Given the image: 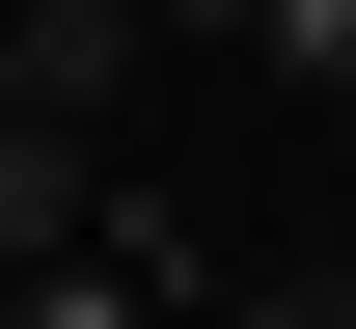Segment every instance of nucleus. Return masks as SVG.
Here are the masks:
<instances>
[{"label":"nucleus","instance_id":"423d86ee","mask_svg":"<svg viewBox=\"0 0 356 329\" xmlns=\"http://www.w3.org/2000/svg\"><path fill=\"white\" fill-rule=\"evenodd\" d=\"M137 28H247V0H137Z\"/></svg>","mask_w":356,"mask_h":329},{"label":"nucleus","instance_id":"39448f33","mask_svg":"<svg viewBox=\"0 0 356 329\" xmlns=\"http://www.w3.org/2000/svg\"><path fill=\"white\" fill-rule=\"evenodd\" d=\"M192 329H356V302H302V275H274V302H192Z\"/></svg>","mask_w":356,"mask_h":329},{"label":"nucleus","instance_id":"7ed1b4c3","mask_svg":"<svg viewBox=\"0 0 356 329\" xmlns=\"http://www.w3.org/2000/svg\"><path fill=\"white\" fill-rule=\"evenodd\" d=\"M247 55H274L302 110H356V0H247Z\"/></svg>","mask_w":356,"mask_h":329},{"label":"nucleus","instance_id":"f257e3e1","mask_svg":"<svg viewBox=\"0 0 356 329\" xmlns=\"http://www.w3.org/2000/svg\"><path fill=\"white\" fill-rule=\"evenodd\" d=\"M0 55H28V110H83V138H110L165 28H137V0H0Z\"/></svg>","mask_w":356,"mask_h":329},{"label":"nucleus","instance_id":"f03ea898","mask_svg":"<svg viewBox=\"0 0 356 329\" xmlns=\"http://www.w3.org/2000/svg\"><path fill=\"white\" fill-rule=\"evenodd\" d=\"M83 165H110L83 110H0V275H55V247H83Z\"/></svg>","mask_w":356,"mask_h":329},{"label":"nucleus","instance_id":"0eeeda50","mask_svg":"<svg viewBox=\"0 0 356 329\" xmlns=\"http://www.w3.org/2000/svg\"><path fill=\"white\" fill-rule=\"evenodd\" d=\"M0 110H28V55H0Z\"/></svg>","mask_w":356,"mask_h":329},{"label":"nucleus","instance_id":"20e7f679","mask_svg":"<svg viewBox=\"0 0 356 329\" xmlns=\"http://www.w3.org/2000/svg\"><path fill=\"white\" fill-rule=\"evenodd\" d=\"M0 329H165V302H137L110 247H55V275H0Z\"/></svg>","mask_w":356,"mask_h":329}]
</instances>
